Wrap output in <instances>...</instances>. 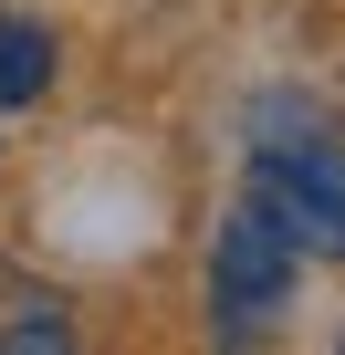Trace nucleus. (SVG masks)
Returning a JSON list of instances; mask_svg holds the SVG:
<instances>
[{
    "instance_id": "3",
    "label": "nucleus",
    "mask_w": 345,
    "mask_h": 355,
    "mask_svg": "<svg viewBox=\"0 0 345 355\" xmlns=\"http://www.w3.org/2000/svg\"><path fill=\"white\" fill-rule=\"evenodd\" d=\"M53 84V32L32 11H0V105H32Z\"/></svg>"
},
{
    "instance_id": "2",
    "label": "nucleus",
    "mask_w": 345,
    "mask_h": 355,
    "mask_svg": "<svg viewBox=\"0 0 345 355\" xmlns=\"http://www.w3.org/2000/svg\"><path fill=\"white\" fill-rule=\"evenodd\" d=\"M293 282H303V261L283 251V230H272L262 209H230L220 241H210V313H220V334L272 324V313L293 303Z\"/></svg>"
},
{
    "instance_id": "1",
    "label": "nucleus",
    "mask_w": 345,
    "mask_h": 355,
    "mask_svg": "<svg viewBox=\"0 0 345 355\" xmlns=\"http://www.w3.org/2000/svg\"><path fill=\"white\" fill-rule=\"evenodd\" d=\"M241 209H262L293 261H345V178L324 167V146H272V157H251Z\"/></svg>"
},
{
    "instance_id": "4",
    "label": "nucleus",
    "mask_w": 345,
    "mask_h": 355,
    "mask_svg": "<svg viewBox=\"0 0 345 355\" xmlns=\"http://www.w3.org/2000/svg\"><path fill=\"white\" fill-rule=\"evenodd\" d=\"M0 345H22V355H63V345H74V313H63V303H32L22 324H0Z\"/></svg>"
}]
</instances>
